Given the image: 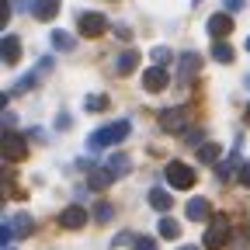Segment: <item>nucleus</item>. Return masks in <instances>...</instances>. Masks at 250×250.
Segmentation results:
<instances>
[{"label": "nucleus", "instance_id": "nucleus-1", "mask_svg": "<svg viewBox=\"0 0 250 250\" xmlns=\"http://www.w3.org/2000/svg\"><path fill=\"white\" fill-rule=\"evenodd\" d=\"M129 129H132V125L125 122V118H118V122H108V125H101L98 132H90L87 146H90V149H104V146H115V143H122L125 136H129Z\"/></svg>", "mask_w": 250, "mask_h": 250}, {"label": "nucleus", "instance_id": "nucleus-12", "mask_svg": "<svg viewBox=\"0 0 250 250\" xmlns=\"http://www.w3.org/2000/svg\"><path fill=\"white\" fill-rule=\"evenodd\" d=\"M136 66H139V52L125 49L122 56H115V73H118V77H129V73H132Z\"/></svg>", "mask_w": 250, "mask_h": 250}, {"label": "nucleus", "instance_id": "nucleus-16", "mask_svg": "<svg viewBox=\"0 0 250 250\" xmlns=\"http://www.w3.org/2000/svg\"><path fill=\"white\" fill-rule=\"evenodd\" d=\"M11 229H14V236H28V233H31V215H28V212L11 215Z\"/></svg>", "mask_w": 250, "mask_h": 250}, {"label": "nucleus", "instance_id": "nucleus-3", "mask_svg": "<svg viewBox=\"0 0 250 250\" xmlns=\"http://www.w3.org/2000/svg\"><path fill=\"white\" fill-rule=\"evenodd\" d=\"M226 240H229V223H226V215H215L212 223H208V229H205V240L202 243L208 250H223Z\"/></svg>", "mask_w": 250, "mask_h": 250}, {"label": "nucleus", "instance_id": "nucleus-4", "mask_svg": "<svg viewBox=\"0 0 250 250\" xmlns=\"http://www.w3.org/2000/svg\"><path fill=\"white\" fill-rule=\"evenodd\" d=\"M77 24H80V35H87V39H98V35H104L108 18H104V14H98V11H83V14L77 18Z\"/></svg>", "mask_w": 250, "mask_h": 250}, {"label": "nucleus", "instance_id": "nucleus-2", "mask_svg": "<svg viewBox=\"0 0 250 250\" xmlns=\"http://www.w3.org/2000/svg\"><path fill=\"white\" fill-rule=\"evenodd\" d=\"M164 177H167L170 188H177V191H188V188L195 184V170L188 167V164H181V160H170L164 167Z\"/></svg>", "mask_w": 250, "mask_h": 250}, {"label": "nucleus", "instance_id": "nucleus-28", "mask_svg": "<svg viewBox=\"0 0 250 250\" xmlns=\"http://www.w3.org/2000/svg\"><path fill=\"white\" fill-rule=\"evenodd\" d=\"M188 143H191L195 149H202V146H205V143H202V129H198V132H195V129H188Z\"/></svg>", "mask_w": 250, "mask_h": 250}, {"label": "nucleus", "instance_id": "nucleus-24", "mask_svg": "<svg viewBox=\"0 0 250 250\" xmlns=\"http://www.w3.org/2000/svg\"><path fill=\"white\" fill-rule=\"evenodd\" d=\"M111 215H115L111 202H98V205H94V219H98V223H111Z\"/></svg>", "mask_w": 250, "mask_h": 250}, {"label": "nucleus", "instance_id": "nucleus-18", "mask_svg": "<svg viewBox=\"0 0 250 250\" xmlns=\"http://www.w3.org/2000/svg\"><path fill=\"white\" fill-rule=\"evenodd\" d=\"M219 156H223V146H219V143H205V146L198 149V160H202V164H215Z\"/></svg>", "mask_w": 250, "mask_h": 250}, {"label": "nucleus", "instance_id": "nucleus-5", "mask_svg": "<svg viewBox=\"0 0 250 250\" xmlns=\"http://www.w3.org/2000/svg\"><path fill=\"white\" fill-rule=\"evenodd\" d=\"M24 156H28V143H24V136H18V132H4V160L18 164V160H24Z\"/></svg>", "mask_w": 250, "mask_h": 250}, {"label": "nucleus", "instance_id": "nucleus-6", "mask_svg": "<svg viewBox=\"0 0 250 250\" xmlns=\"http://www.w3.org/2000/svg\"><path fill=\"white\" fill-rule=\"evenodd\" d=\"M160 125L167 132H184L188 129V108H167V111H160Z\"/></svg>", "mask_w": 250, "mask_h": 250}, {"label": "nucleus", "instance_id": "nucleus-35", "mask_svg": "<svg viewBox=\"0 0 250 250\" xmlns=\"http://www.w3.org/2000/svg\"><path fill=\"white\" fill-rule=\"evenodd\" d=\"M247 52H250V39H247Z\"/></svg>", "mask_w": 250, "mask_h": 250}, {"label": "nucleus", "instance_id": "nucleus-17", "mask_svg": "<svg viewBox=\"0 0 250 250\" xmlns=\"http://www.w3.org/2000/svg\"><path fill=\"white\" fill-rule=\"evenodd\" d=\"M129 167H132V160H129V156H125V153H115L111 160H108V170H111L115 177H122V174H129Z\"/></svg>", "mask_w": 250, "mask_h": 250}, {"label": "nucleus", "instance_id": "nucleus-13", "mask_svg": "<svg viewBox=\"0 0 250 250\" xmlns=\"http://www.w3.org/2000/svg\"><path fill=\"white\" fill-rule=\"evenodd\" d=\"M202 70V59L195 52H184L181 56V80H195V73Z\"/></svg>", "mask_w": 250, "mask_h": 250}, {"label": "nucleus", "instance_id": "nucleus-31", "mask_svg": "<svg viewBox=\"0 0 250 250\" xmlns=\"http://www.w3.org/2000/svg\"><path fill=\"white\" fill-rule=\"evenodd\" d=\"M240 184H243V188H250V164H243V167H240Z\"/></svg>", "mask_w": 250, "mask_h": 250}, {"label": "nucleus", "instance_id": "nucleus-32", "mask_svg": "<svg viewBox=\"0 0 250 250\" xmlns=\"http://www.w3.org/2000/svg\"><path fill=\"white\" fill-rule=\"evenodd\" d=\"M70 125H73L70 115H56V129H70Z\"/></svg>", "mask_w": 250, "mask_h": 250}, {"label": "nucleus", "instance_id": "nucleus-34", "mask_svg": "<svg viewBox=\"0 0 250 250\" xmlns=\"http://www.w3.org/2000/svg\"><path fill=\"white\" fill-rule=\"evenodd\" d=\"M181 250H198V247H181Z\"/></svg>", "mask_w": 250, "mask_h": 250}, {"label": "nucleus", "instance_id": "nucleus-22", "mask_svg": "<svg viewBox=\"0 0 250 250\" xmlns=\"http://www.w3.org/2000/svg\"><path fill=\"white\" fill-rule=\"evenodd\" d=\"M83 108H87V111H104V108H108V98H104V94H87V98H83Z\"/></svg>", "mask_w": 250, "mask_h": 250}, {"label": "nucleus", "instance_id": "nucleus-9", "mask_svg": "<svg viewBox=\"0 0 250 250\" xmlns=\"http://www.w3.org/2000/svg\"><path fill=\"white\" fill-rule=\"evenodd\" d=\"M143 87H146L149 94H160V90L167 87V70H164V66H149V70L143 73Z\"/></svg>", "mask_w": 250, "mask_h": 250}, {"label": "nucleus", "instance_id": "nucleus-26", "mask_svg": "<svg viewBox=\"0 0 250 250\" xmlns=\"http://www.w3.org/2000/svg\"><path fill=\"white\" fill-rule=\"evenodd\" d=\"M35 83H39V73H24V77L14 83V94H24V90H31Z\"/></svg>", "mask_w": 250, "mask_h": 250}, {"label": "nucleus", "instance_id": "nucleus-14", "mask_svg": "<svg viewBox=\"0 0 250 250\" xmlns=\"http://www.w3.org/2000/svg\"><path fill=\"white\" fill-rule=\"evenodd\" d=\"M188 219H195V223H202V219H208V212H212V205L205 202V198H191V202H188Z\"/></svg>", "mask_w": 250, "mask_h": 250}, {"label": "nucleus", "instance_id": "nucleus-8", "mask_svg": "<svg viewBox=\"0 0 250 250\" xmlns=\"http://www.w3.org/2000/svg\"><path fill=\"white\" fill-rule=\"evenodd\" d=\"M59 226H62V229H80V226H87V208H80V205L62 208V212H59Z\"/></svg>", "mask_w": 250, "mask_h": 250}, {"label": "nucleus", "instance_id": "nucleus-10", "mask_svg": "<svg viewBox=\"0 0 250 250\" xmlns=\"http://www.w3.org/2000/svg\"><path fill=\"white\" fill-rule=\"evenodd\" d=\"M56 14H59V0H31V18L52 21Z\"/></svg>", "mask_w": 250, "mask_h": 250}, {"label": "nucleus", "instance_id": "nucleus-27", "mask_svg": "<svg viewBox=\"0 0 250 250\" xmlns=\"http://www.w3.org/2000/svg\"><path fill=\"white\" fill-rule=\"evenodd\" d=\"M149 56H153V62H156V66H167V59H174V56H170V49H167V45H156V49H153V52H149Z\"/></svg>", "mask_w": 250, "mask_h": 250}, {"label": "nucleus", "instance_id": "nucleus-30", "mask_svg": "<svg viewBox=\"0 0 250 250\" xmlns=\"http://www.w3.org/2000/svg\"><path fill=\"white\" fill-rule=\"evenodd\" d=\"M136 250H156V243H153L149 236H139V240H136Z\"/></svg>", "mask_w": 250, "mask_h": 250}, {"label": "nucleus", "instance_id": "nucleus-25", "mask_svg": "<svg viewBox=\"0 0 250 250\" xmlns=\"http://www.w3.org/2000/svg\"><path fill=\"white\" fill-rule=\"evenodd\" d=\"M212 56H215L219 62H233V49H229V42H215V45H212Z\"/></svg>", "mask_w": 250, "mask_h": 250}, {"label": "nucleus", "instance_id": "nucleus-11", "mask_svg": "<svg viewBox=\"0 0 250 250\" xmlns=\"http://www.w3.org/2000/svg\"><path fill=\"white\" fill-rule=\"evenodd\" d=\"M0 56H4L7 66H14V62L21 59V39L18 35H4V42H0Z\"/></svg>", "mask_w": 250, "mask_h": 250}, {"label": "nucleus", "instance_id": "nucleus-21", "mask_svg": "<svg viewBox=\"0 0 250 250\" xmlns=\"http://www.w3.org/2000/svg\"><path fill=\"white\" fill-rule=\"evenodd\" d=\"M160 236H167V240H177L181 236V223H177V219H160Z\"/></svg>", "mask_w": 250, "mask_h": 250}, {"label": "nucleus", "instance_id": "nucleus-36", "mask_svg": "<svg viewBox=\"0 0 250 250\" xmlns=\"http://www.w3.org/2000/svg\"><path fill=\"white\" fill-rule=\"evenodd\" d=\"M247 118H250V108H247Z\"/></svg>", "mask_w": 250, "mask_h": 250}, {"label": "nucleus", "instance_id": "nucleus-29", "mask_svg": "<svg viewBox=\"0 0 250 250\" xmlns=\"http://www.w3.org/2000/svg\"><path fill=\"white\" fill-rule=\"evenodd\" d=\"M11 21V4H7V0H0V28H4Z\"/></svg>", "mask_w": 250, "mask_h": 250}, {"label": "nucleus", "instance_id": "nucleus-15", "mask_svg": "<svg viewBox=\"0 0 250 250\" xmlns=\"http://www.w3.org/2000/svg\"><path fill=\"white\" fill-rule=\"evenodd\" d=\"M170 191H164V188H153V191H149V205L156 208V212H170Z\"/></svg>", "mask_w": 250, "mask_h": 250}, {"label": "nucleus", "instance_id": "nucleus-33", "mask_svg": "<svg viewBox=\"0 0 250 250\" xmlns=\"http://www.w3.org/2000/svg\"><path fill=\"white\" fill-rule=\"evenodd\" d=\"M223 4H226V11H240V7H243V0H223Z\"/></svg>", "mask_w": 250, "mask_h": 250}, {"label": "nucleus", "instance_id": "nucleus-19", "mask_svg": "<svg viewBox=\"0 0 250 250\" xmlns=\"http://www.w3.org/2000/svg\"><path fill=\"white\" fill-rule=\"evenodd\" d=\"M111 181H115V174H111L108 167H104V170H90V177H87V184H90V188H108Z\"/></svg>", "mask_w": 250, "mask_h": 250}, {"label": "nucleus", "instance_id": "nucleus-7", "mask_svg": "<svg viewBox=\"0 0 250 250\" xmlns=\"http://www.w3.org/2000/svg\"><path fill=\"white\" fill-rule=\"evenodd\" d=\"M205 28H208V35H212L215 42H223L229 31H233V18H229L226 11H219V14H212V18H208V24H205Z\"/></svg>", "mask_w": 250, "mask_h": 250}, {"label": "nucleus", "instance_id": "nucleus-23", "mask_svg": "<svg viewBox=\"0 0 250 250\" xmlns=\"http://www.w3.org/2000/svg\"><path fill=\"white\" fill-rule=\"evenodd\" d=\"M236 167H243V164H240V156L233 153V156H229V160H223V164H219V177H223V181H229Z\"/></svg>", "mask_w": 250, "mask_h": 250}, {"label": "nucleus", "instance_id": "nucleus-20", "mask_svg": "<svg viewBox=\"0 0 250 250\" xmlns=\"http://www.w3.org/2000/svg\"><path fill=\"white\" fill-rule=\"evenodd\" d=\"M73 35H66V31H52V49H59V52H73Z\"/></svg>", "mask_w": 250, "mask_h": 250}]
</instances>
